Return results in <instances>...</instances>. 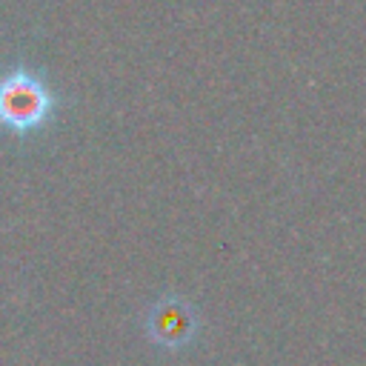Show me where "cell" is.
<instances>
[{
    "label": "cell",
    "instance_id": "6da1fadb",
    "mask_svg": "<svg viewBox=\"0 0 366 366\" xmlns=\"http://www.w3.org/2000/svg\"><path fill=\"white\" fill-rule=\"evenodd\" d=\"M54 94L46 80L26 69L14 66L0 74V129L17 137L40 132L54 114Z\"/></svg>",
    "mask_w": 366,
    "mask_h": 366
},
{
    "label": "cell",
    "instance_id": "7a4b0ae2",
    "mask_svg": "<svg viewBox=\"0 0 366 366\" xmlns=\"http://www.w3.org/2000/svg\"><path fill=\"white\" fill-rule=\"evenodd\" d=\"M143 326H146V335L154 346L160 349H186L197 332H200V317L194 312V306L180 297V295H163L157 297L146 317H143Z\"/></svg>",
    "mask_w": 366,
    "mask_h": 366
}]
</instances>
